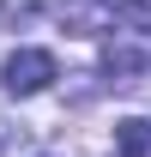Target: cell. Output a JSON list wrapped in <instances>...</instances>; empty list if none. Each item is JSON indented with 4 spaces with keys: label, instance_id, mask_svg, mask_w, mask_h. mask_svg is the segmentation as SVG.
<instances>
[{
    "label": "cell",
    "instance_id": "cell-1",
    "mask_svg": "<svg viewBox=\"0 0 151 157\" xmlns=\"http://www.w3.org/2000/svg\"><path fill=\"white\" fill-rule=\"evenodd\" d=\"M103 73H109L115 85L151 78V0L115 6V24L103 30Z\"/></svg>",
    "mask_w": 151,
    "mask_h": 157
},
{
    "label": "cell",
    "instance_id": "cell-2",
    "mask_svg": "<svg viewBox=\"0 0 151 157\" xmlns=\"http://www.w3.org/2000/svg\"><path fill=\"white\" fill-rule=\"evenodd\" d=\"M55 78H60V67H55L48 48H12L6 67H0V85H6L12 97H37V91L55 85Z\"/></svg>",
    "mask_w": 151,
    "mask_h": 157
},
{
    "label": "cell",
    "instance_id": "cell-3",
    "mask_svg": "<svg viewBox=\"0 0 151 157\" xmlns=\"http://www.w3.org/2000/svg\"><path fill=\"white\" fill-rule=\"evenodd\" d=\"M115 6H121V0H60V30H73V36H103L115 24Z\"/></svg>",
    "mask_w": 151,
    "mask_h": 157
},
{
    "label": "cell",
    "instance_id": "cell-4",
    "mask_svg": "<svg viewBox=\"0 0 151 157\" xmlns=\"http://www.w3.org/2000/svg\"><path fill=\"white\" fill-rule=\"evenodd\" d=\"M115 151L121 157H151V127L145 121H121L115 127Z\"/></svg>",
    "mask_w": 151,
    "mask_h": 157
},
{
    "label": "cell",
    "instance_id": "cell-5",
    "mask_svg": "<svg viewBox=\"0 0 151 157\" xmlns=\"http://www.w3.org/2000/svg\"><path fill=\"white\" fill-rule=\"evenodd\" d=\"M145 127H151V121H145Z\"/></svg>",
    "mask_w": 151,
    "mask_h": 157
}]
</instances>
